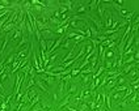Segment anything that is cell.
<instances>
[{
  "instance_id": "obj_1",
  "label": "cell",
  "mask_w": 139,
  "mask_h": 111,
  "mask_svg": "<svg viewBox=\"0 0 139 111\" xmlns=\"http://www.w3.org/2000/svg\"><path fill=\"white\" fill-rule=\"evenodd\" d=\"M70 99H71V94H68V93H67V95H66V97L59 102V105L56 106V109L60 110V109H63V107H66V106H67V103L70 102Z\"/></svg>"
},
{
  "instance_id": "obj_2",
  "label": "cell",
  "mask_w": 139,
  "mask_h": 111,
  "mask_svg": "<svg viewBox=\"0 0 139 111\" xmlns=\"http://www.w3.org/2000/svg\"><path fill=\"white\" fill-rule=\"evenodd\" d=\"M76 44H77V42H75L74 47H72V49L70 50V52L67 54V55H66V58H64V59H63V60H62V63H63V64H64V63H67V62L70 60V59H71L72 56H74V51H75V47H76Z\"/></svg>"
},
{
  "instance_id": "obj_3",
  "label": "cell",
  "mask_w": 139,
  "mask_h": 111,
  "mask_svg": "<svg viewBox=\"0 0 139 111\" xmlns=\"http://www.w3.org/2000/svg\"><path fill=\"white\" fill-rule=\"evenodd\" d=\"M134 41H135V34H134V33H132L131 35H129V39H127V43L125 44V49H123V50L129 51V50H130V46H131V44H132V42H134ZM123 52H125V51H123Z\"/></svg>"
},
{
  "instance_id": "obj_4",
  "label": "cell",
  "mask_w": 139,
  "mask_h": 111,
  "mask_svg": "<svg viewBox=\"0 0 139 111\" xmlns=\"http://www.w3.org/2000/svg\"><path fill=\"white\" fill-rule=\"evenodd\" d=\"M116 84H117L116 80H110L109 79V82L105 85V89H106V90H111V88H114V86H116Z\"/></svg>"
},
{
  "instance_id": "obj_5",
  "label": "cell",
  "mask_w": 139,
  "mask_h": 111,
  "mask_svg": "<svg viewBox=\"0 0 139 111\" xmlns=\"http://www.w3.org/2000/svg\"><path fill=\"white\" fill-rule=\"evenodd\" d=\"M123 90H127L126 85H119V86H117V88H114L113 90H111V94H114V93H119V92H123Z\"/></svg>"
},
{
  "instance_id": "obj_6",
  "label": "cell",
  "mask_w": 139,
  "mask_h": 111,
  "mask_svg": "<svg viewBox=\"0 0 139 111\" xmlns=\"http://www.w3.org/2000/svg\"><path fill=\"white\" fill-rule=\"evenodd\" d=\"M37 84H38V86H40V88H41V89H42V90H43L45 93H49V89H47L46 86H45L43 81H42L41 79H38V80H37Z\"/></svg>"
},
{
  "instance_id": "obj_7",
  "label": "cell",
  "mask_w": 139,
  "mask_h": 111,
  "mask_svg": "<svg viewBox=\"0 0 139 111\" xmlns=\"http://www.w3.org/2000/svg\"><path fill=\"white\" fill-rule=\"evenodd\" d=\"M134 67H135V64H134V63H132V64H129L127 67H126L125 69L122 71V74H129V72L131 71V69H134Z\"/></svg>"
},
{
  "instance_id": "obj_8",
  "label": "cell",
  "mask_w": 139,
  "mask_h": 111,
  "mask_svg": "<svg viewBox=\"0 0 139 111\" xmlns=\"http://www.w3.org/2000/svg\"><path fill=\"white\" fill-rule=\"evenodd\" d=\"M113 21H114V18L111 17V14H110L109 18L106 20V22H105V26H108V28H111V25H113Z\"/></svg>"
},
{
  "instance_id": "obj_9",
  "label": "cell",
  "mask_w": 139,
  "mask_h": 111,
  "mask_svg": "<svg viewBox=\"0 0 139 111\" xmlns=\"http://www.w3.org/2000/svg\"><path fill=\"white\" fill-rule=\"evenodd\" d=\"M34 77H30V80H29V82H28V85H26V93H28V90H29V89L30 88H32V86L33 85H34Z\"/></svg>"
},
{
  "instance_id": "obj_10",
  "label": "cell",
  "mask_w": 139,
  "mask_h": 111,
  "mask_svg": "<svg viewBox=\"0 0 139 111\" xmlns=\"http://www.w3.org/2000/svg\"><path fill=\"white\" fill-rule=\"evenodd\" d=\"M87 102H83L81 105H77V111H85V109H87Z\"/></svg>"
},
{
  "instance_id": "obj_11",
  "label": "cell",
  "mask_w": 139,
  "mask_h": 111,
  "mask_svg": "<svg viewBox=\"0 0 139 111\" xmlns=\"http://www.w3.org/2000/svg\"><path fill=\"white\" fill-rule=\"evenodd\" d=\"M21 34H22V31H21V30H14V34H13V37H12V41H14V39H17V38H20Z\"/></svg>"
},
{
  "instance_id": "obj_12",
  "label": "cell",
  "mask_w": 139,
  "mask_h": 111,
  "mask_svg": "<svg viewBox=\"0 0 139 111\" xmlns=\"http://www.w3.org/2000/svg\"><path fill=\"white\" fill-rule=\"evenodd\" d=\"M16 58V55H13V54H11L9 55V58L8 59H5V65H8V64H11L12 62H13V59Z\"/></svg>"
},
{
  "instance_id": "obj_13",
  "label": "cell",
  "mask_w": 139,
  "mask_h": 111,
  "mask_svg": "<svg viewBox=\"0 0 139 111\" xmlns=\"http://www.w3.org/2000/svg\"><path fill=\"white\" fill-rule=\"evenodd\" d=\"M35 95H37V92H35V89H32L29 93H28V97H29V99H32V98H34Z\"/></svg>"
},
{
  "instance_id": "obj_14",
  "label": "cell",
  "mask_w": 139,
  "mask_h": 111,
  "mask_svg": "<svg viewBox=\"0 0 139 111\" xmlns=\"http://www.w3.org/2000/svg\"><path fill=\"white\" fill-rule=\"evenodd\" d=\"M25 42H26V35L25 34H22V39H21V42L19 44H17V49H20L21 46H22V44H25Z\"/></svg>"
},
{
  "instance_id": "obj_15",
  "label": "cell",
  "mask_w": 139,
  "mask_h": 111,
  "mask_svg": "<svg viewBox=\"0 0 139 111\" xmlns=\"http://www.w3.org/2000/svg\"><path fill=\"white\" fill-rule=\"evenodd\" d=\"M75 90H76V85H75V84H72V85H71V89H68V94H74V93H75Z\"/></svg>"
},
{
  "instance_id": "obj_16",
  "label": "cell",
  "mask_w": 139,
  "mask_h": 111,
  "mask_svg": "<svg viewBox=\"0 0 139 111\" xmlns=\"http://www.w3.org/2000/svg\"><path fill=\"white\" fill-rule=\"evenodd\" d=\"M113 55H114L113 50H109V51L106 52V55H105V56H106V58H113Z\"/></svg>"
},
{
  "instance_id": "obj_17",
  "label": "cell",
  "mask_w": 139,
  "mask_h": 111,
  "mask_svg": "<svg viewBox=\"0 0 139 111\" xmlns=\"http://www.w3.org/2000/svg\"><path fill=\"white\" fill-rule=\"evenodd\" d=\"M106 107L109 110H111V105H110V97H106Z\"/></svg>"
},
{
  "instance_id": "obj_18",
  "label": "cell",
  "mask_w": 139,
  "mask_h": 111,
  "mask_svg": "<svg viewBox=\"0 0 139 111\" xmlns=\"http://www.w3.org/2000/svg\"><path fill=\"white\" fill-rule=\"evenodd\" d=\"M90 72H92V68H87V69L81 71L80 73H83V74H87V73H90Z\"/></svg>"
},
{
  "instance_id": "obj_19",
  "label": "cell",
  "mask_w": 139,
  "mask_h": 111,
  "mask_svg": "<svg viewBox=\"0 0 139 111\" xmlns=\"http://www.w3.org/2000/svg\"><path fill=\"white\" fill-rule=\"evenodd\" d=\"M111 67H113V63H111L110 60L106 62V65H105V68H106V69H109V68H111Z\"/></svg>"
},
{
  "instance_id": "obj_20",
  "label": "cell",
  "mask_w": 139,
  "mask_h": 111,
  "mask_svg": "<svg viewBox=\"0 0 139 111\" xmlns=\"http://www.w3.org/2000/svg\"><path fill=\"white\" fill-rule=\"evenodd\" d=\"M135 105H137V106L139 107V101H138V102H135Z\"/></svg>"
}]
</instances>
